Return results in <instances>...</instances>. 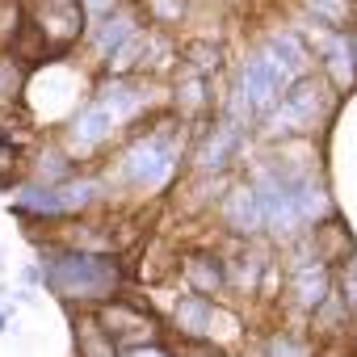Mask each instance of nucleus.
<instances>
[{
  "label": "nucleus",
  "mask_w": 357,
  "mask_h": 357,
  "mask_svg": "<svg viewBox=\"0 0 357 357\" xmlns=\"http://www.w3.org/2000/svg\"><path fill=\"white\" fill-rule=\"evenodd\" d=\"M344 294H349L344 311H349V315H357V282H344Z\"/></svg>",
  "instance_id": "nucleus-24"
},
{
  "label": "nucleus",
  "mask_w": 357,
  "mask_h": 357,
  "mask_svg": "<svg viewBox=\"0 0 357 357\" xmlns=\"http://www.w3.org/2000/svg\"><path fill=\"white\" fill-rule=\"evenodd\" d=\"M190 278H194V290L206 298V294H215L223 282H227V273L211 261V257H198V261H190Z\"/></svg>",
  "instance_id": "nucleus-15"
},
{
  "label": "nucleus",
  "mask_w": 357,
  "mask_h": 357,
  "mask_svg": "<svg viewBox=\"0 0 357 357\" xmlns=\"http://www.w3.org/2000/svg\"><path fill=\"white\" fill-rule=\"evenodd\" d=\"M17 34L34 38L38 55L51 59L84 34V9H80V0H26Z\"/></svg>",
  "instance_id": "nucleus-2"
},
{
  "label": "nucleus",
  "mask_w": 357,
  "mask_h": 357,
  "mask_svg": "<svg viewBox=\"0 0 357 357\" xmlns=\"http://www.w3.org/2000/svg\"><path fill=\"white\" fill-rule=\"evenodd\" d=\"M231 143H236V130H231V126H219V130L211 135V143H206V151H202L198 160H202L206 168H219V164H227V160H231V151H236Z\"/></svg>",
  "instance_id": "nucleus-16"
},
{
  "label": "nucleus",
  "mask_w": 357,
  "mask_h": 357,
  "mask_svg": "<svg viewBox=\"0 0 357 357\" xmlns=\"http://www.w3.org/2000/svg\"><path fill=\"white\" fill-rule=\"evenodd\" d=\"M349 269H353V278H349V282H357V252H353V265H349Z\"/></svg>",
  "instance_id": "nucleus-25"
},
{
  "label": "nucleus",
  "mask_w": 357,
  "mask_h": 357,
  "mask_svg": "<svg viewBox=\"0 0 357 357\" xmlns=\"http://www.w3.org/2000/svg\"><path fill=\"white\" fill-rule=\"evenodd\" d=\"M265 357H307V349L294 340V336H273L265 344Z\"/></svg>",
  "instance_id": "nucleus-19"
},
{
  "label": "nucleus",
  "mask_w": 357,
  "mask_h": 357,
  "mask_svg": "<svg viewBox=\"0 0 357 357\" xmlns=\"http://www.w3.org/2000/svg\"><path fill=\"white\" fill-rule=\"evenodd\" d=\"M227 223H231L236 231H257V227H261V215H257V198H252V190H236V194L227 198Z\"/></svg>",
  "instance_id": "nucleus-11"
},
{
  "label": "nucleus",
  "mask_w": 357,
  "mask_h": 357,
  "mask_svg": "<svg viewBox=\"0 0 357 357\" xmlns=\"http://www.w3.org/2000/svg\"><path fill=\"white\" fill-rule=\"evenodd\" d=\"M109 22L101 26V34H97V51L101 55H109L118 43H126L130 34H135V22H130V13H105Z\"/></svg>",
  "instance_id": "nucleus-14"
},
{
  "label": "nucleus",
  "mask_w": 357,
  "mask_h": 357,
  "mask_svg": "<svg viewBox=\"0 0 357 357\" xmlns=\"http://www.w3.org/2000/svg\"><path fill=\"white\" fill-rule=\"evenodd\" d=\"M122 168H126L130 181H147V185H155V181H164V176L172 172V147H168L164 139H139V143L126 147Z\"/></svg>",
  "instance_id": "nucleus-7"
},
{
  "label": "nucleus",
  "mask_w": 357,
  "mask_h": 357,
  "mask_svg": "<svg viewBox=\"0 0 357 357\" xmlns=\"http://www.w3.org/2000/svg\"><path fill=\"white\" fill-rule=\"evenodd\" d=\"M13 93H17V68L9 55H0V101L13 97Z\"/></svg>",
  "instance_id": "nucleus-21"
},
{
  "label": "nucleus",
  "mask_w": 357,
  "mask_h": 357,
  "mask_svg": "<svg viewBox=\"0 0 357 357\" xmlns=\"http://www.w3.org/2000/svg\"><path fill=\"white\" fill-rule=\"evenodd\" d=\"M282 114H286V126H307V122H315V118H319V89H315L311 80H298V93H294V101H290Z\"/></svg>",
  "instance_id": "nucleus-10"
},
{
  "label": "nucleus",
  "mask_w": 357,
  "mask_h": 357,
  "mask_svg": "<svg viewBox=\"0 0 357 357\" xmlns=\"http://www.w3.org/2000/svg\"><path fill=\"white\" fill-rule=\"evenodd\" d=\"M307 9H311L315 17H324V22H336V17H344L349 0H307Z\"/></svg>",
  "instance_id": "nucleus-20"
},
{
  "label": "nucleus",
  "mask_w": 357,
  "mask_h": 357,
  "mask_svg": "<svg viewBox=\"0 0 357 357\" xmlns=\"http://www.w3.org/2000/svg\"><path fill=\"white\" fill-rule=\"evenodd\" d=\"M13 176H17V147L0 135V185H9Z\"/></svg>",
  "instance_id": "nucleus-18"
},
{
  "label": "nucleus",
  "mask_w": 357,
  "mask_h": 357,
  "mask_svg": "<svg viewBox=\"0 0 357 357\" xmlns=\"http://www.w3.org/2000/svg\"><path fill=\"white\" fill-rule=\"evenodd\" d=\"M172 315H176V328H181V332H185L190 340L206 336V332H211V324H215V307H211V298H202V294L185 298V303L176 307Z\"/></svg>",
  "instance_id": "nucleus-9"
},
{
  "label": "nucleus",
  "mask_w": 357,
  "mask_h": 357,
  "mask_svg": "<svg viewBox=\"0 0 357 357\" xmlns=\"http://www.w3.org/2000/svg\"><path fill=\"white\" fill-rule=\"evenodd\" d=\"M5 324H9V319H5V311H0V328H5Z\"/></svg>",
  "instance_id": "nucleus-27"
},
{
  "label": "nucleus",
  "mask_w": 357,
  "mask_h": 357,
  "mask_svg": "<svg viewBox=\"0 0 357 357\" xmlns=\"http://www.w3.org/2000/svg\"><path fill=\"white\" fill-rule=\"evenodd\" d=\"M252 198H257L261 227H269L273 236H290V231L303 227V219H298V176L261 172L257 185H252Z\"/></svg>",
  "instance_id": "nucleus-4"
},
{
  "label": "nucleus",
  "mask_w": 357,
  "mask_h": 357,
  "mask_svg": "<svg viewBox=\"0 0 357 357\" xmlns=\"http://www.w3.org/2000/svg\"><path fill=\"white\" fill-rule=\"evenodd\" d=\"M328 290H332V286H328V273H324L319 265H311V269H303V273L294 278V298H298L303 307H315Z\"/></svg>",
  "instance_id": "nucleus-13"
},
{
  "label": "nucleus",
  "mask_w": 357,
  "mask_h": 357,
  "mask_svg": "<svg viewBox=\"0 0 357 357\" xmlns=\"http://www.w3.org/2000/svg\"><path fill=\"white\" fill-rule=\"evenodd\" d=\"M290 84H298V76H294L269 47L257 51V55L248 59V68H244V101H248L257 114H269V109L286 97Z\"/></svg>",
  "instance_id": "nucleus-5"
},
{
  "label": "nucleus",
  "mask_w": 357,
  "mask_h": 357,
  "mask_svg": "<svg viewBox=\"0 0 357 357\" xmlns=\"http://www.w3.org/2000/svg\"><path fill=\"white\" fill-rule=\"evenodd\" d=\"M349 55H353V63H357V34H353V47H349Z\"/></svg>",
  "instance_id": "nucleus-26"
},
{
  "label": "nucleus",
  "mask_w": 357,
  "mask_h": 357,
  "mask_svg": "<svg viewBox=\"0 0 357 357\" xmlns=\"http://www.w3.org/2000/svg\"><path fill=\"white\" fill-rule=\"evenodd\" d=\"M147 13L155 22H181L185 17V0H147Z\"/></svg>",
  "instance_id": "nucleus-17"
},
{
  "label": "nucleus",
  "mask_w": 357,
  "mask_h": 357,
  "mask_svg": "<svg viewBox=\"0 0 357 357\" xmlns=\"http://www.w3.org/2000/svg\"><path fill=\"white\" fill-rule=\"evenodd\" d=\"M118 357H172L164 344H155V340H147V344H126V349H118Z\"/></svg>",
  "instance_id": "nucleus-22"
},
{
  "label": "nucleus",
  "mask_w": 357,
  "mask_h": 357,
  "mask_svg": "<svg viewBox=\"0 0 357 357\" xmlns=\"http://www.w3.org/2000/svg\"><path fill=\"white\" fill-rule=\"evenodd\" d=\"M97 328L109 336L114 349H126V344H147L155 340V319L126 307V303H105L101 315H97Z\"/></svg>",
  "instance_id": "nucleus-6"
},
{
  "label": "nucleus",
  "mask_w": 357,
  "mask_h": 357,
  "mask_svg": "<svg viewBox=\"0 0 357 357\" xmlns=\"http://www.w3.org/2000/svg\"><path fill=\"white\" fill-rule=\"evenodd\" d=\"M114 130V118H109V109L101 105V101H89L84 109H76L72 114V122H68V147L76 151V155H89L97 143H105V135Z\"/></svg>",
  "instance_id": "nucleus-8"
},
{
  "label": "nucleus",
  "mask_w": 357,
  "mask_h": 357,
  "mask_svg": "<svg viewBox=\"0 0 357 357\" xmlns=\"http://www.w3.org/2000/svg\"><path fill=\"white\" fill-rule=\"evenodd\" d=\"M324 51H328V72L336 76V89H349V84H353V55H349V43H344L340 34H332Z\"/></svg>",
  "instance_id": "nucleus-12"
},
{
  "label": "nucleus",
  "mask_w": 357,
  "mask_h": 357,
  "mask_svg": "<svg viewBox=\"0 0 357 357\" xmlns=\"http://www.w3.org/2000/svg\"><path fill=\"white\" fill-rule=\"evenodd\" d=\"M43 282L68 303H105L122 286V269L105 252H55L43 265Z\"/></svg>",
  "instance_id": "nucleus-1"
},
{
  "label": "nucleus",
  "mask_w": 357,
  "mask_h": 357,
  "mask_svg": "<svg viewBox=\"0 0 357 357\" xmlns=\"http://www.w3.org/2000/svg\"><path fill=\"white\" fill-rule=\"evenodd\" d=\"M172 357H223V349H215V344H202V340H190L181 353H172Z\"/></svg>",
  "instance_id": "nucleus-23"
},
{
  "label": "nucleus",
  "mask_w": 357,
  "mask_h": 357,
  "mask_svg": "<svg viewBox=\"0 0 357 357\" xmlns=\"http://www.w3.org/2000/svg\"><path fill=\"white\" fill-rule=\"evenodd\" d=\"M97 198V181L93 176H63V181H30L17 190V215L30 219H63V215H80L89 211Z\"/></svg>",
  "instance_id": "nucleus-3"
}]
</instances>
